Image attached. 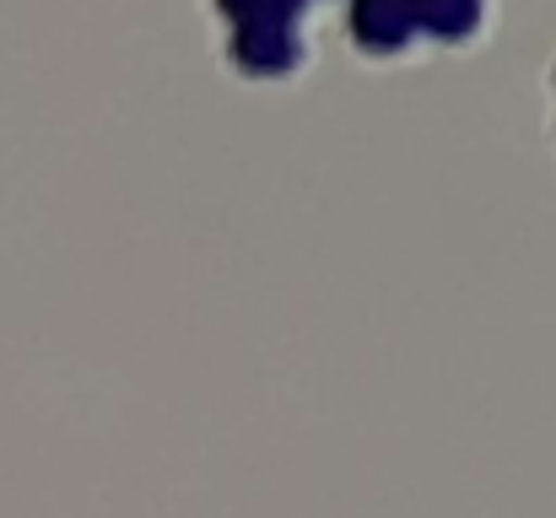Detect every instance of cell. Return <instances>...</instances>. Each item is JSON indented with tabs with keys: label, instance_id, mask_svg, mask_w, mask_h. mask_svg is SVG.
<instances>
[{
	"label": "cell",
	"instance_id": "obj_2",
	"mask_svg": "<svg viewBox=\"0 0 556 518\" xmlns=\"http://www.w3.org/2000/svg\"><path fill=\"white\" fill-rule=\"evenodd\" d=\"M427 60L432 54H470L497 27V0H410Z\"/></svg>",
	"mask_w": 556,
	"mask_h": 518
},
{
	"label": "cell",
	"instance_id": "obj_3",
	"mask_svg": "<svg viewBox=\"0 0 556 518\" xmlns=\"http://www.w3.org/2000/svg\"><path fill=\"white\" fill-rule=\"evenodd\" d=\"M546 87H552V98H556V54H552V65H546ZM552 152H556V119H552Z\"/></svg>",
	"mask_w": 556,
	"mask_h": 518
},
{
	"label": "cell",
	"instance_id": "obj_4",
	"mask_svg": "<svg viewBox=\"0 0 556 518\" xmlns=\"http://www.w3.org/2000/svg\"><path fill=\"white\" fill-rule=\"evenodd\" d=\"M319 5H325V0H319Z\"/></svg>",
	"mask_w": 556,
	"mask_h": 518
},
{
	"label": "cell",
	"instance_id": "obj_1",
	"mask_svg": "<svg viewBox=\"0 0 556 518\" xmlns=\"http://www.w3.org/2000/svg\"><path fill=\"white\" fill-rule=\"evenodd\" d=\"M319 0H205L216 27V60L238 87L281 92L314 71Z\"/></svg>",
	"mask_w": 556,
	"mask_h": 518
}]
</instances>
